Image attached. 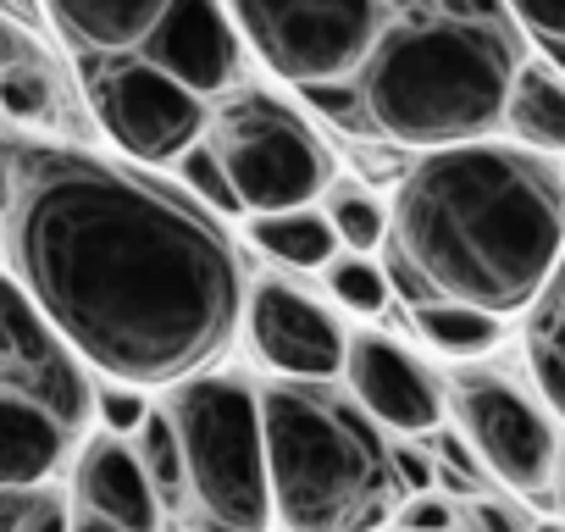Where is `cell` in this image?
Instances as JSON below:
<instances>
[{
    "label": "cell",
    "mask_w": 565,
    "mask_h": 532,
    "mask_svg": "<svg viewBox=\"0 0 565 532\" xmlns=\"http://www.w3.org/2000/svg\"><path fill=\"white\" fill-rule=\"evenodd\" d=\"M12 260L29 300L111 383H183L227 350L238 260L178 194L106 161L29 150L12 194Z\"/></svg>",
    "instance_id": "6da1fadb"
},
{
    "label": "cell",
    "mask_w": 565,
    "mask_h": 532,
    "mask_svg": "<svg viewBox=\"0 0 565 532\" xmlns=\"http://www.w3.org/2000/svg\"><path fill=\"white\" fill-rule=\"evenodd\" d=\"M565 255V183L499 145L427 150L394 211V266L411 300H466L493 317L543 295Z\"/></svg>",
    "instance_id": "7a4b0ae2"
},
{
    "label": "cell",
    "mask_w": 565,
    "mask_h": 532,
    "mask_svg": "<svg viewBox=\"0 0 565 532\" xmlns=\"http://www.w3.org/2000/svg\"><path fill=\"white\" fill-rule=\"evenodd\" d=\"M510 78L515 40L493 0H422L383 23L355 89L372 134L438 150L504 123Z\"/></svg>",
    "instance_id": "3957f363"
},
{
    "label": "cell",
    "mask_w": 565,
    "mask_h": 532,
    "mask_svg": "<svg viewBox=\"0 0 565 532\" xmlns=\"http://www.w3.org/2000/svg\"><path fill=\"white\" fill-rule=\"evenodd\" d=\"M271 521L289 532H372L394 510V449L355 394L289 383L260 394Z\"/></svg>",
    "instance_id": "277c9868"
},
{
    "label": "cell",
    "mask_w": 565,
    "mask_h": 532,
    "mask_svg": "<svg viewBox=\"0 0 565 532\" xmlns=\"http://www.w3.org/2000/svg\"><path fill=\"white\" fill-rule=\"evenodd\" d=\"M183 449V504L200 532H266V438L260 400L233 377H183L178 405L167 411Z\"/></svg>",
    "instance_id": "5b68a950"
},
{
    "label": "cell",
    "mask_w": 565,
    "mask_h": 532,
    "mask_svg": "<svg viewBox=\"0 0 565 532\" xmlns=\"http://www.w3.org/2000/svg\"><path fill=\"white\" fill-rule=\"evenodd\" d=\"M238 40L289 84L355 78L383 34V0H222Z\"/></svg>",
    "instance_id": "8992f818"
},
{
    "label": "cell",
    "mask_w": 565,
    "mask_h": 532,
    "mask_svg": "<svg viewBox=\"0 0 565 532\" xmlns=\"http://www.w3.org/2000/svg\"><path fill=\"white\" fill-rule=\"evenodd\" d=\"M211 150L238 194V211H289L311 205L328 189V150L322 139L266 95H233L216 117H205Z\"/></svg>",
    "instance_id": "52a82bcc"
},
{
    "label": "cell",
    "mask_w": 565,
    "mask_h": 532,
    "mask_svg": "<svg viewBox=\"0 0 565 532\" xmlns=\"http://www.w3.org/2000/svg\"><path fill=\"white\" fill-rule=\"evenodd\" d=\"M89 106L100 128L134 156V161H178L205 134V95H194L183 78L156 67L150 56H89Z\"/></svg>",
    "instance_id": "ba28073f"
},
{
    "label": "cell",
    "mask_w": 565,
    "mask_h": 532,
    "mask_svg": "<svg viewBox=\"0 0 565 532\" xmlns=\"http://www.w3.org/2000/svg\"><path fill=\"white\" fill-rule=\"evenodd\" d=\"M0 394L40 405L67 433L84 427L89 400H95L73 344L51 328V317L12 278H0Z\"/></svg>",
    "instance_id": "9c48e42d"
},
{
    "label": "cell",
    "mask_w": 565,
    "mask_h": 532,
    "mask_svg": "<svg viewBox=\"0 0 565 532\" xmlns=\"http://www.w3.org/2000/svg\"><path fill=\"white\" fill-rule=\"evenodd\" d=\"M455 416H460V433H466L471 455L499 482H510L515 493H548L554 488L559 444H554L548 416L521 389H510L499 377H460Z\"/></svg>",
    "instance_id": "30bf717a"
},
{
    "label": "cell",
    "mask_w": 565,
    "mask_h": 532,
    "mask_svg": "<svg viewBox=\"0 0 565 532\" xmlns=\"http://www.w3.org/2000/svg\"><path fill=\"white\" fill-rule=\"evenodd\" d=\"M249 344L289 383H333L350 355L339 317L289 284H260L249 295Z\"/></svg>",
    "instance_id": "8fae6325"
},
{
    "label": "cell",
    "mask_w": 565,
    "mask_h": 532,
    "mask_svg": "<svg viewBox=\"0 0 565 532\" xmlns=\"http://www.w3.org/2000/svg\"><path fill=\"white\" fill-rule=\"evenodd\" d=\"M344 372H350V394L361 400V411L377 427H388V433H433L438 427L444 394L394 339H377V333L350 339Z\"/></svg>",
    "instance_id": "7c38bea8"
},
{
    "label": "cell",
    "mask_w": 565,
    "mask_h": 532,
    "mask_svg": "<svg viewBox=\"0 0 565 532\" xmlns=\"http://www.w3.org/2000/svg\"><path fill=\"white\" fill-rule=\"evenodd\" d=\"M238 45L244 40L227 7H216V0H172V12L161 18V29L145 40L139 56L183 78L194 95H222L238 78Z\"/></svg>",
    "instance_id": "4fadbf2b"
},
{
    "label": "cell",
    "mask_w": 565,
    "mask_h": 532,
    "mask_svg": "<svg viewBox=\"0 0 565 532\" xmlns=\"http://www.w3.org/2000/svg\"><path fill=\"white\" fill-rule=\"evenodd\" d=\"M73 493H78V510L84 515H100L111 526H128V532H156L167 504L161 493L150 488L139 455L128 444L111 438H95L84 455H78V471H73Z\"/></svg>",
    "instance_id": "5bb4252c"
},
{
    "label": "cell",
    "mask_w": 565,
    "mask_h": 532,
    "mask_svg": "<svg viewBox=\"0 0 565 532\" xmlns=\"http://www.w3.org/2000/svg\"><path fill=\"white\" fill-rule=\"evenodd\" d=\"M167 12H172V0H45V18L84 62L139 56Z\"/></svg>",
    "instance_id": "9a60e30c"
},
{
    "label": "cell",
    "mask_w": 565,
    "mask_h": 532,
    "mask_svg": "<svg viewBox=\"0 0 565 532\" xmlns=\"http://www.w3.org/2000/svg\"><path fill=\"white\" fill-rule=\"evenodd\" d=\"M67 427L29 400L0 394V488H40L67 449Z\"/></svg>",
    "instance_id": "2e32d148"
},
{
    "label": "cell",
    "mask_w": 565,
    "mask_h": 532,
    "mask_svg": "<svg viewBox=\"0 0 565 532\" xmlns=\"http://www.w3.org/2000/svg\"><path fill=\"white\" fill-rule=\"evenodd\" d=\"M504 123L532 145V150H559L565 156V73L526 62L510 78L504 95Z\"/></svg>",
    "instance_id": "e0dca14e"
},
{
    "label": "cell",
    "mask_w": 565,
    "mask_h": 532,
    "mask_svg": "<svg viewBox=\"0 0 565 532\" xmlns=\"http://www.w3.org/2000/svg\"><path fill=\"white\" fill-rule=\"evenodd\" d=\"M249 233H255V244L271 255V260H282V266H328L344 244H339V233H333V222H328V211H317V205H289V211H260L255 222H249Z\"/></svg>",
    "instance_id": "ac0fdd59"
},
{
    "label": "cell",
    "mask_w": 565,
    "mask_h": 532,
    "mask_svg": "<svg viewBox=\"0 0 565 532\" xmlns=\"http://www.w3.org/2000/svg\"><path fill=\"white\" fill-rule=\"evenodd\" d=\"M526 355H532V377H537L543 400L565 416V255L554 266V278L543 284V295L532 300Z\"/></svg>",
    "instance_id": "d6986e66"
},
{
    "label": "cell",
    "mask_w": 565,
    "mask_h": 532,
    "mask_svg": "<svg viewBox=\"0 0 565 532\" xmlns=\"http://www.w3.org/2000/svg\"><path fill=\"white\" fill-rule=\"evenodd\" d=\"M416 328L427 344L449 350V355H477V350H493L499 344V317L482 311V306H466V300H416Z\"/></svg>",
    "instance_id": "ffe728a7"
},
{
    "label": "cell",
    "mask_w": 565,
    "mask_h": 532,
    "mask_svg": "<svg viewBox=\"0 0 565 532\" xmlns=\"http://www.w3.org/2000/svg\"><path fill=\"white\" fill-rule=\"evenodd\" d=\"M322 273H328V295H333L344 311L377 317V311L388 306V273H383L366 249H339Z\"/></svg>",
    "instance_id": "44dd1931"
},
{
    "label": "cell",
    "mask_w": 565,
    "mask_h": 532,
    "mask_svg": "<svg viewBox=\"0 0 565 532\" xmlns=\"http://www.w3.org/2000/svg\"><path fill=\"white\" fill-rule=\"evenodd\" d=\"M134 438H139L134 455H139L150 488L161 493L167 510H178V504H183V449H178V427H172V416H145V427H139Z\"/></svg>",
    "instance_id": "7402d4cb"
},
{
    "label": "cell",
    "mask_w": 565,
    "mask_h": 532,
    "mask_svg": "<svg viewBox=\"0 0 565 532\" xmlns=\"http://www.w3.org/2000/svg\"><path fill=\"white\" fill-rule=\"evenodd\" d=\"M0 111L18 117V123H51L56 117V84L34 56L0 67Z\"/></svg>",
    "instance_id": "603a6c76"
},
{
    "label": "cell",
    "mask_w": 565,
    "mask_h": 532,
    "mask_svg": "<svg viewBox=\"0 0 565 532\" xmlns=\"http://www.w3.org/2000/svg\"><path fill=\"white\" fill-rule=\"evenodd\" d=\"M328 222H333V233H339L344 249H366V255H372V249L388 238L383 205H377L372 194H361V189H339V194L328 200Z\"/></svg>",
    "instance_id": "cb8c5ba5"
},
{
    "label": "cell",
    "mask_w": 565,
    "mask_h": 532,
    "mask_svg": "<svg viewBox=\"0 0 565 532\" xmlns=\"http://www.w3.org/2000/svg\"><path fill=\"white\" fill-rule=\"evenodd\" d=\"M178 178H183V189L200 194L211 211H238V194H233V183H227V172H222V161H216L211 145L194 139V145L178 156Z\"/></svg>",
    "instance_id": "d4e9b609"
},
{
    "label": "cell",
    "mask_w": 565,
    "mask_h": 532,
    "mask_svg": "<svg viewBox=\"0 0 565 532\" xmlns=\"http://www.w3.org/2000/svg\"><path fill=\"white\" fill-rule=\"evenodd\" d=\"M95 411H100L106 433H117V438H134V433L145 427V416H150V405H145V394H139L134 383L100 389V394H95Z\"/></svg>",
    "instance_id": "484cf974"
},
{
    "label": "cell",
    "mask_w": 565,
    "mask_h": 532,
    "mask_svg": "<svg viewBox=\"0 0 565 532\" xmlns=\"http://www.w3.org/2000/svg\"><path fill=\"white\" fill-rule=\"evenodd\" d=\"M504 7H510L543 45H565V0H504Z\"/></svg>",
    "instance_id": "4316f807"
},
{
    "label": "cell",
    "mask_w": 565,
    "mask_h": 532,
    "mask_svg": "<svg viewBox=\"0 0 565 532\" xmlns=\"http://www.w3.org/2000/svg\"><path fill=\"white\" fill-rule=\"evenodd\" d=\"M399 526H405V532H449V526H455V510H449L444 499L416 493V499L399 510Z\"/></svg>",
    "instance_id": "83f0119b"
},
{
    "label": "cell",
    "mask_w": 565,
    "mask_h": 532,
    "mask_svg": "<svg viewBox=\"0 0 565 532\" xmlns=\"http://www.w3.org/2000/svg\"><path fill=\"white\" fill-rule=\"evenodd\" d=\"M18 532H73V521H67V504H62L56 493H45V488H40Z\"/></svg>",
    "instance_id": "f1b7e54d"
},
{
    "label": "cell",
    "mask_w": 565,
    "mask_h": 532,
    "mask_svg": "<svg viewBox=\"0 0 565 532\" xmlns=\"http://www.w3.org/2000/svg\"><path fill=\"white\" fill-rule=\"evenodd\" d=\"M394 482H399L405 493H427V488H433V466H427L411 444H399V449H394Z\"/></svg>",
    "instance_id": "f546056e"
},
{
    "label": "cell",
    "mask_w": 565,
    "mask_h": 532,
    "mask_svg": "<svg viewBox=\"0 0 565 532\" xmlns=\"http://www.w3.org/2000/svg\"><path fill=\"white\" fill-rule=\"evenodd\" d=\"M40 488H45V482H40ZM40 488H0V532H18V526H23V515H29V504H34Z\"/></svg>",
    "instance_id": "4dcf8cb0"
},
{
    "label": "cell",
    "mask_w": 565,
    "mask_h": 532,
    "mask_svg": "<svg viewBox=\"0 0 565 532\" xmlns=\"http://www.w3.org/2000/svg\"><path fill=\"white\" fill-rule=\"evenodd\" d=\"M466 521H471V532H521L510 510H499V504H482V499L466 510Z\"/></svg>",
    "instance_id": "1f68e13d"
},
{
    "label": "cell",
    "mask_w": 565,
    "mask_h": 532,
    "mask_svg": "<svg viewBox=\"0 0 565 532\" xmlns=\"http://www.w3.org/2000/svg\"><path fill=\"white\" fill-rule=\"evenodd\" d=\"M0 18L18 29H40L45 23V0H0Z\"/></svg>",
    "instance_id": "d6a6232c"
},
{
    "label": "cell",
    "mask_w": 565,
    "mask_h": 532,
    "mask_svg": "<svg viewBox=\"0 0 565 532\" xmlns=\"http://www.w3.org/2000/svg\"><path fill=\"white\" fill-rule=\"evenodd\" d=\"M23 56H34V51L23 45L18 23H7V18H0V67H12V62H23Z\"/></svg>",
    "instance_id": "836d02e7"
},
{
    "label": "cell",
    "mask_w": 565,
    "mask_h": 532,
    "mask_svg": "<svg viewBox=\"0 0 565 532\" xmlns=\"http://www.w3.org/2000/svg\"><path fill=\"white\" fill-rule=\"evenodd\" d=\"M12 194H18V167L0 150V211H12Z\"/></svg>",
    "instance_id": "e575fe53"
},
{
    "label": "cell",
    "mask_w": 565,
    "mask_h": 532,
    "mask_svg": "<svg viewBox=\"0 0 565 532\" xmlns=\"http://www.w3.org/2000/svg\"><path fill=\"white\" fill-rule=\"evenodd\" d=\"M73 532H128V526H111V521H100V515H78Z\"/></svg>",
    "instance_id": "d590c367"
},
{
    "label": "cell",
    "mask_w": 565,
    "mask_h": 532,
    "mask_svg": "<svg viewBox=\"0 0 565 532\" xmlns=\"http://www.w3.org/2000/svg\"><path fill=\"white\" fill-rule=\"evenodd\" d=\"M554 488H559V504H565V455L554 460Z\"/></svg>",
    "instance_id": "8d00e7d4"
},
{
    "label": "cell",
    "mask_w": 565,
    "mask_h": 532,
    "mask_svg": "<svg viewBox=\"0 0 565 532\" xmlns=\"http://www.w3.org/2000/svg\"><path fill=\"white\" fill-rule=\"evenodd\" d=\"M532 532H565V526H554V521H548V526H532Z\"/></svg>",
    "instance_id": "74e56055"
},
{
    "label": "cell",
    "mask_w": 565,
    "mask_h": 532,
    "mask_svg": "<svg viewBox=\"0 0 565 532\" xmlns=\"http://www.w3.org/2000/svg\"><path fill=\"white\" fill-rule=\"evenodd\" d=\"M399 532H405V526H399Z\"/></svg>",
    "instance_id": "f35d334b"
}]
</instances>
